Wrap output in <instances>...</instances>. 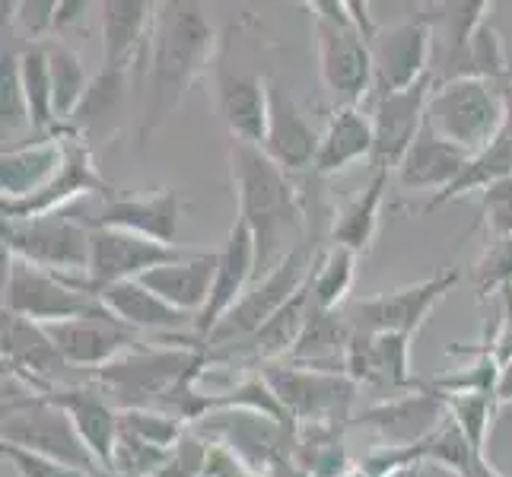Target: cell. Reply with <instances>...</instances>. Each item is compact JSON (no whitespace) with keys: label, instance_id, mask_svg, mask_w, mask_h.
Masks as SVG:
<instances>
[{"label":"cell","instance_id":"cell-38","mask_svg":"<svg viewBox=\"0 0 512 477\" xmlns=\"http://www.w3.org/2000/svg\"><path fill=\"white\" fill-rule=\"evenodd\" d=\"M353 255L350 249L341 245H331V249L315 261V271L309 277V290H312V306L334 312L338 309L353 284Z\"/></svg>","mask_w":512,"mask_h":477},{"label":"cell","instance_id":"cell-49","mask_svg":"<svg viewBox=\"0 0 512 477\" xmlns=\"http://www.w3.org/2000/svg\"><path fill=\"white\" fill-rule=\"evenodd\" d=\"M493 395L500 401H512V360L500 369V379H497V388H493Z\"/></svg>","mask_w":512,"mask_h":477},{"label":"cell","instance_id":"cell-16","mask_svg":"<svg viewBox=\"0 0 512 477\" xmlns=\"http://www.w3.org/2000/svg\"><path fill=\"white\" fill-rule=\"evenodd\" d=\"M64 153H67L64 166L55 179H51V185H45L39 194H32V198L0 204L4 220H35V217L58 214L70 198H77V194H86V191H99V194H109L112 198V185L102 182V175L93 166L90 147H86L77 134L64 137Z\"/></svg>","mask_w":512,"mask_h":477},{"label":"cell","instance_id":"cell-30","mask_svg":"<svg viewBox=\"0 0 512 477\" xmlns=\"http://www.w3.org/2000/svg\"><path fill=\"white\" fill-rule=\"evenodd\" d=\"M376 147V134H373V115L360 112V105L353 109H334L328 128L322 131V147L319 159H315V169L319 175H334L347 169L357 159H373Z\"/></svg>","mask_w":512,"mask_h":477},{"label":"cell","instance_id":"cell-24","mask_svg":"<svg viewBox=\"0 0 512 477\" xmlns=\"http://www.w3.org/2000/svg\"><path fill=\"white\" fill-rule=\"evenodd\" d=\"M179 223H182V198L172 188L140 194V198H112L105 214L96 220V226L131 229L137 236L169 242V245L175 233H179Z\"/></svg>","mask_w":512,"mask_h":477},{"label":"cell","instance_id":"cell-50","mask_svg":"<svg viewBox=\"0 0 512 477\" xmlns=\"http://www.w3.org/2000/svg\"><path fill=\"white\" fill-rule=\"evenodd\" d=\"M471 477H500V474L487 465L484 452H478V455H474V465H471Z\"/></svg>","mask_w":512,"mask_h":477},{"label":"cell","instance_id":"cell-1","mask_svg":"<svg viewBox=\"0 0 512 477\" xmlns=\"http://www.w3.org/2000/svg\"><path fill=\"white\" fill-rule=\"evenodd\" d=\"M214 51L217 29L207 20L201 4H182V0L156 4L140 144H147L166 125L169 115L179 109L188 86L214 61Z\"/></svg>","mask_w":512,"mask_h":477},{"label":"cell","instance_id":"cell-12","mask_svg":"<svg viewBox=\"0 0 512 477\" xmlns=\"http://www.w3.org/2000/svg\"><path fill=\"white\" fill-rule=\"evenodd\" d=\"M433 23L427 16L395 26H382L376 39L369 42L373 48V90L382 96H392L408 90V86L430 77V55H433Z\"/></svg>","mask_w":512,"mask_h":477},{"label":"cell","instance_id":"cell-5","mask_svg":"<svg viewBox=\"0 0 512 477\" xmlns=\"http://www.w3.org/2000/svg\"><path fill=\"white\" fill-rule=\"evenodd\" d=\"M315 10V51H319V74L338 109H353L373 90V48L357 29L347 4H312Z\"/></svg>","mask_w":512,"mask_h":477},{"label":"cell","instance_id":"cell-36","mask_svg":"<svg viewBox=\"0 0 512 477\" xmlns=\"http://www.w3.org/2000/svg\"><path fill=\"white\" fill-rule=\"evenodd\" d=\"M439 10V48H443V74L465 55V48L484 26V16L490 4L484 0H468V4H443ZM439 74V77H443Z\"/></svg>","mask_w":512,"mask_h":477},{"label":"cell","instance_id":"cell-41","mask_svg":"<svg viewBox=\"0 0 512 477\" xmlns=\"http://www.w3.org/2000/svg\"><path fill=\"white\" fill-rule=\"evenodd\" d=\"M0 115H4V134H16L32 121L29 102L23 93V77H20V55H13V51H4V93H0Z\"/></svg>","mask_w":512,"mask_h":477},{"label":"cell","instance_id":"cell-34","mask_svg":"<svg viewBox=\"0 0 512 477\" xmlns=\"http://www.w3.org/2000/svg\"><path fill=\"white\" fill-rule=\"evenodd\" d=\"M309 312H312V290L306 284L284 309L271 318L268 325H261V331L252 338L258 357L277 360V357H284L287 350H293L296 341H299V334H303V328L309 322Z\"/></svg>","mask_w":512,"mask_h":477},{"label":"cell","instance_id":"cell-26","mask_svg":"<svg viewBox=\"0 0 512 477\" xmlns=\"http://www.w3.org/2000/svg\"><path fill=\"white\" fill-rule=\"evenodd\" d=\"M99 303L109 309L115 318H121L134 331H182L194 328V315L172 309L166 299H160L153 290H147L140 280H121V284L102 287Z\"/></svg>","mask_w":512,"mask_h":477},{"label":"cell","instance_id":"cell-42","mask_svg":"<svg viewBox=\"0 0 512 477\" xmlns=\"http://www.w3.org/2000/svg\"><path fill=\"white\" fill-rule=\"evenodd\" d=\"M490 395L493 392H471V395H446L449 414L465 430L474 452H484V436L490 423Z\"/></svg>","mask_w":512,"mask_h":477},{"label":"cell","instance_id":"cell-45","mask_svg":"<svg viewBox=\"0 0 512 477\" xmlns=\"http://www.w3.org/2000/svg\"><path fill=\"white\" fill-rule=\"evenodd\" d=\"M4 458L16 465L20 477H86L74 468H67L61 462H51L45 455H35V452H26V449H16V446H4Z\"/></svg>","mask_w":512,"mask_h":477},{"label":"cell","instance_id":"cell-29","mask_svg":"<svg viewBox=\"0 0 512 477\" xmlns=\"http://www.w3.org/2000/svg\"><path fill=\"white\" fill-rule=\"evenodd\" d=\"M55 404L70 414L77 433L83 436V443L90 446V452L99 458V465L109 471L112 468V452L118 443V411L112 408L102 395L86 392V388H61V392H48Z\"/></svg>","mask_w":512,"mask_h":477},{"label":"cell","instance_id":"cell-40","mask_svg":"<svg viewBox=\"0 0 512 477\" xmlns=\"http://www.w3.org/2000/svg\"><path fill=\"white\" fill-rule=\"evenodd\" d=\"M169 455H172V449L150 446L140 436L118 427V443H115V452H112V468L109 471L118 474V477H153L169 462Z\"/></svg>","mask_w":512,"mask_h":477},{"label":"cell","instance_id":"cell-3","mask_svg":"<svg viewBox=\"0 0 512 477\" xmlns=\"http://www.w3.org/2000/svg\"><path fill=\"white\" fill-rule=\"evenodd\" d=\"M0 439H4V446L45 455L51 462H61L86 477H102L99 458L83 443L70 414L42 392H35V388H20L16 376L4 379V427H0Z\"/></svg>","mask_w":512,"mask_h":477},{"label":"cell","instance_id":"cell-21","mask_svg":"<svg viewBox=\"0 0 512 477\" xmlns=\"http://www.w3.org/2000/svg\"><path fill=\"white\" fill-rule=\"evenodd\" d=\"M408 347H411L408 334L353 331L344 369H350V376L357 382H373V385H385V388H395V392H404V388L417 385V379L411 376Z\"/></svg>","mask_w":512,"mask_h":477},{"label":"cell","instance_id":"cell-13","mask_svg":"<svg viewBox=\"0 0 512 477\" xmlns=\"http://www.w3.org/2000/svg\"><path fill=\"white\" fill-rule=\"evenodd\" d=\"M51 341L58 344L67 366H93L102 369L137 347V331L115 318L109 309H96L58 325H45Z\"/></svg>","mask_w":512,"mask_h":477},{"label":"cell","instance_id":"cell-35","mask_svg":"<svg viewBox=\"0 0 512 477\" xmlns=\"http://www.w3.org/2000/svg\"><path fill=\"white\" fill-rule=\"evenodd\" d=\"M20 77L23 93L29 102V115L35 128H48L55 118V86H51V64H48V45L29 42L20 55Z\"/></svg>","mask_w":512,"mask_h":477},{"label":"cell","instance_id":"cell-17","mask_svg":"<svg viewBox=\"0 0 512 477\" xmlns=\"http://www.w3.org/2000/svg\"><path fill=\"white\" fill-rule=\"evenodd\" d=\"M217 109L226 121L229 134L239 144L261 147L268 134V112H271V80L245 70H229L226 64H217L214 77Z\"/></svg>","mask_w":512,"mask_h":477},{"label":"cell","instance_id":"cell-7","mask_svg":"<svg viewBox=\"0 0 512 477\" xmlns=\"http://www.w3.org/2000/svg\"><path fill=\"white\" fill-rule=\"evenodd\" d=\"M93 229L61 214L35 220H4V252L67 280H86Z\"/></svg>","mask_w":512,"mask_h":477},{"label":"cell","instance_id":"cell-23","mask_svg":"<svg viewBox=\"0 0 512 477\" xmlns=\"http://www.w3.org/2000/svg\"><path fill=\"white\" fill-rule=\"evenodd\" d=\"M449 411V401L439 398L433 392H417V395H404L379 408L366 411L360 420L363 427L376 430L382 439L395 446H420L423 439H430L439 427H443V417Z\"/></svg>","mask_w":512,"mask_h":477},{"label":"cell","instance_id":"cell-44","mask_svg":"<svg viewBox=\"0 0 512 477\" xmlns=\"http://www.w3.org/2000/svg\"><path fill=\"white\" fill-rule=\"evenodd\" d=\"M481 201H484V223L493 242L509 239L512 236V175L493 188H487L481 194Z\"/></svg>","mask_w":512,"mask_h":477},{"label":"cell","instance_id":"cell-25","mask_svg":"<svg viewBox=\"0 0 512 477\" xmlns=\"http://www.w3.org/2000/svg\"><path fill=\"white\" fill-rule=\"evenodd\" d=\"M468 159H471V153H465L462 147L443 140L430 125H423V131L417 134L408 156L401 159L398 179L404 188L439 194V191H446L458 175H462Z\"/></svg>","mask_w":512,"mask_h":477},{"label":"cell","instance_id":"cell-9","mask_svg":"<svg viewBox=\"0 0 512 477\" xmlns=\"http://www.w3.org/2000/svg\"><path fill=\"white\" fill-rule=\"evenodd\" d=\"M309 277H312V245L299 242L296 249H290V255L261 280V284L249 287V293L229 309L223 322L210 331L207 344H229L239 338L252 341L261 331V325H268L271 318L309 284Z\"/></svg>","mask_w":512,"mask_h":477},{"label":"cell","instance_id":"cell-15","mask_svg":"<svg viewBox=\"0 0 512 477\" xmlns=\"http://www.w3.org/2000/svg\"><path fill=\"white\" fill-rule=\"evenodd\" d=\"M277 401L284 404L287 417L296 420H325L344 414L353 398V382L338 373H319V369L296 366H271L264 373Z\"/></svg>","mask_w":512,"mask_h":477},{"label":"cell","instance_id":"cell-48","mask_svg":"<svg viewBox=\"0 0 512 477\" xmlns=\"http://www.w3.org/2000/svg\"><path fill=\"white\" fill-rule=\"evenodd\" d=\"M83 10H86V4H58V20H55V29H64L67 23H74V20H80L83 16Z\"/></svg>","mask_w":512,"mask_h":477},{"label":"cell","instance_id":"cell-22","mask_svg":"<svg viewBox=\"0 0 512 477\" xmlns=\"http://www.w3.org/2000/svg\"><path fill=\"white\" fill-rule=\"evenodd\" d=\"M217 268H220V252H194L175 264H163L140 277V284L153 290L172 309L188 312L198 318L204 306L210 303V293L217 284Z\"/></svg>","mask_w":512,"mask_h":477},{"label":"cell","instance_id":"cell-46","mask_svg":"<svg viewBox=\"0 0 512 477\" xmlns=\"http://www.w3.org/2000/svg\"><path fill=\"white\" fill-rule=\"evenodd\" d=\"M204 458H207V452H204V446L198 443V439L185 436L182 443L172 449L169 462L160 471H156L153 477H194V474L201 471Z\"/></svg>","mask_w":512,"mask_h":477},{"label":"cell","instance_id":"cell-2","mask_svg":"<svg viewBox=\"0 0 512 477\" xmlns=\"http://www.w3.org/2000/svg\"><path fill=\"white\" fill-rule=\"evenodd\" d=\"M229 166L239 198V220L252 229L258 268L268 277L290 255L284 249L287 236L303 229V201L290 182V172L280 169L261 147L233 140Z\"/></svg>","mask_w":512,"mask_h":477},{"label":"cell","instance_id":"cell-43","mask_svg":"<svg viewBox=\"0 0 512 477\" xmlns=\"http://www.w3.org/2000/svg\"><path fill=\"white\" fill-rule=\"evenodd\" d=\"M474 284H478L481 296L500 290V287H506V290L512 287V236L490 242L487 255L481 258L478 271H474Z\"/></svg>","mask_w":512,"mask_h":477},{"label":"cell","instance_id":"cell-51","mask_svg":"<svg viewBox=\"0 0 512 477\" xmlns=\"http://www.w3.org/2000/svg\"><path fill=\"white\" fill-rule=\"evenodd\" d=\"M417 477H462V474H455V471H449V468H443V465H433V462H430Z\"/></svg>","mask_w":512,"mask_h":477},{"label":"cell","instance_id":"cell-39","mask_svg":"<svg viewBox=\"0 0 512 477\" xmlns=\"http://www.w3.org/2000/svg\"><path fill=\"white\" fill-rule=\"evenodd\" d=\"M125 74V67H102L90 80V90H86L77 115L70 118L77 131H96L118 112L121 99H125Z\"/></svg>","mask_w":512,"mask_h":477},{"label":"cell","instance_id":"cell-31","mask_svg":"<svg viewBox=\"0 0 512 477\" xmlns=\"http://www.w3.org/2000/svg\"><path fill=\"white\" fill-rule=\"evenodd\" d=\"M353 338V328L344 322L338 312H325L315 309L309 312V322L299 334L296 347L290 350L293 363H309V369H319V373H334V363H347V347Z\"/></svg>","mask_w":512,"mask_h":477},{"label":"cell","instance_id":"cell-19","mask_svg":"<svg viewBox=\"0 0 512 477\" xmlns=\"http://www.w3.org/2000/svg\"><path fill=\"white\" fill-rule=\"evenodd\" d=\"M4 360L10 376H16L42 395L51 392L48 379H55L64 369H70L45 325H35L29 318L10 312H4Z\"/></svg>","mask_w":512,"mask_h":477},{"label":"cell","instance_id":"cell-20","mask_svg":"<svg viewBox=\"0 0 512 477\" xmlns=\"http://www.w3.org/2000/svg\"><path fill=\"white\" fill-rule=\"evenodd\" d=\"M258 268V252H255V236L252 229L242 220L233 223L226 239V249L220 252V268H217V284L214 293H210V303L204 306V312L194 318V331L210 338L223 318L229 315L239 299L249 293V280Z\"/></svg>","mask_w":512,"mask_h":477},{"label":"cell","instance_id":"cell-33","mask_svg":"<svg viewBox=\"0 0 512 477\" xmlns=\"http://www.w3.org/2000/svg\"><path fill=\"white\" fill-rule=\"evenodd\" d=\"M509 175H512V128L506 125L503 134L493 140L487 150L474 153L468 159V166L462 169V175H458V179L446 191L433 194V201L427 204V214H433L436 207H443V204H449L455 198H462V194H468V191H481L484 194L487 188L509 179Z\"/></svg>","mask_w":512,"mask_h":477},{"label":"cell","instance_id":"cell-10","mask_svg":"<svg viewBox=\"0 0 512 477\" xmlns=\"http://www.w3.org/2000/svg\"><path fill=\"white\" fill-rule=\"evenodd\" d=\"M194 252L179 249V245L156 242L147 236H137L131 229L115 226H93L90 236V271L83 280V293L96 296L102 287L121 284V280H140L147 271L175 264Z\"/></svg>","mask_w":512,"mask_h":477},{"label":"cell","instance_id":"cell-14","mask_svg":"<svg viewBox=\"0 0 512 477\" xmlns=\"http://www.w3.org/2000/svg\"><path fill=\"white\" fill-rule=\"evenodd\" d=\"M433 74L423 77L420 83L408 86V90L382 96L376 102L373 112V134H376V147H373V169H398L401 159L408 156L411 144L417 134L427 125V105L433 96Z\"/></svg>","mask_w":512,"mask_h":477},{"label":"cell","instance_id":"cell-8","mask_svg":"<svg viewBox=\"0 0 512 477\" xmlns=\"http://www.w3.org/2000/svg\"><path fill=\"white\" fill-rule=\"evenodd\" d=\"M4 312L29 318L35 325H58L67 318L102 309L99 296H90L67 284L64 277L35 268V264L4 252Z\"/></svg>","mask_w":512,"mask_h":477},{"label":"cell","instance_id":"cell-47","mask_svg":"<svg viewBox=\"0 0 512 477\" xmlns=\"http://www.w3.org/2000/svg\"><path fill=\"white\" fill-rule=\"evenodd\" d=\"M13 20L20 23L29 35V42H42L45 35L55 29V20H58V4H51V0H45V4H16Z\"/></svg>","mask_w":512,"mask_h":477},{"label":"cell","instance_id":"cell-11","mask_svg":"<svg viewBox=\"0 0 512 477\" xmlns=\"http://www.w3.org/2000/svg\"><path fill=\"white\" fill-rule=\"evenodd\" d=\"M458 284V271H443L420 284L382 293L373 299H357L350 306V328L363 334H411L423 325L433 306Z\"/></svg>","mask_w":512,"mask_h":477},{"label":"cell","instance_id":"cell-4","mask_svg":"<svg viewBox=\"0 0 512 477\" xmlns=\"http://www.w3.org/2000/svg\"><path fill=\"white\" fill-rule=\"evenodd\" d=\"M427 125L474 156L487 150L509 125V90L497 80L474 77L439 83L427 105Z\"/></svg>","mask_w":512,"mask_h":477},{"label":"cell","instance_id":"cell-28","mask_svg":"<svg viewBox=\"0 0 512 477\" xmlns=\"http://www.w3.org/2000/svg\"><path fill=\"white\" fill-rule=\"evenodd\" d=\"M102 10V42H105V67H125L144 42L153 39L156 4L144 0H105Z\"/></svg>","mask_w":512,"mask_h":477},{"label":"cell","instance_id":"cell-37","mask_svg":"<svg viewBox=\"0 0 512 477\" xmlns=\"http://www.w3.org/2000/svg\"><path fill=\"white\" fill-rule=\"evenodd\" d=\"M45 45L51 64V86H55V118H74L86 90H90L83 61L64 42H45Z\"/></svg>","mask_w":512,"mask_h":477},{"label":"cell","instance_id":"cell-32","mask_svg":"<svg viewBox=\"0 0 512 477\" xmlns=\"http://www.w3.org/2000/svg\"><path fill=\"white\" fill-rule=\"evenodd\" d=\"M385 188H388V169H376L373 179H369V185L357 194V198H350L338 210V217H334V226H331V242L334 245L350 249L353 255L366 252L369 245H373Z\"/></svg>","mask_w":512,"mask_h":477},{"label":"cell","instance_id":"cell-18","mask_svg":"<svg viewBox=\"0 0 512 477\" xmlns=\"http://www.w3.org/2000/svg\"><path fill=\"white\" fill-rule=\"evenodd\" d=\"M322 134L309 125L303 109L280 83H271V112H268V134H264L261 150L268 153L284 172L315 169L319 159Z\"/></svg>","mask_w":512,"mask_h":477},{"label":"cell","instance_id":"cell-6","mask_svg":"<svg viewBox=\"0 0 512 477\" xmlns=\"http://www.w3.org/2000/svg\"><path fill=\"white\" fill-rule=\"evenodd\" d=\"M201 366V353L188 350H131L96 369V385L102 388V398L115 401L121 411L153 408L179 392L188 379H198Z\"/></svg>","mask_w":512,"mask_h":477},{"label":"cell","instance_id":"cell-27","mask_svg":"<svg viewBox=\"0 0 512 477\" xmlns=\"http://www.w3.org/2000/svg\"><path fill=\"white\" fill-rule=\"evenodd\" d=\"M64 140H39L29 147H10L0 159V188L4 201H23L39 194L64 166Z\"/></svg>","mask_w":512,"mask_h":477}]
</instances>
